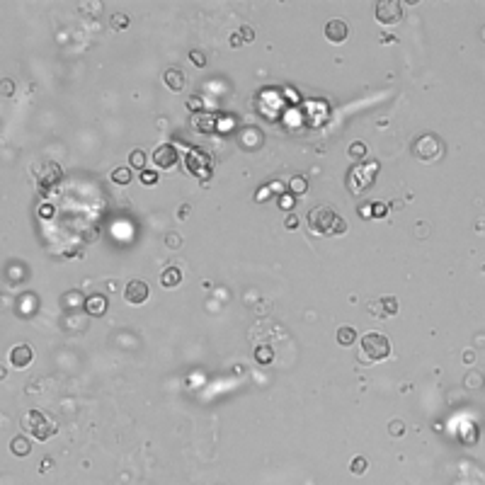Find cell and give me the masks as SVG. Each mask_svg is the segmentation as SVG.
I'll list each match as a JSON object with an SVG mask.
<instances>
[{
	"mask_svg": "<svg viewBox=\"0 0 485 485\" xmlns=\"http://www.w3.org/2000/svg\"><path fill=\"white\" fill-rule=\"evenodd\" d=\"M112 27H114V29H126V27H129V17H126L124 12L112 15Z\"/></svg>",
	"mask_w": 485,
	"mask_h": 485,
	"instance_id": "cell-22",
	"label": "cell"
},
{
	"mask_svg": "<svg viewBox=\"0 0 485 485\" xmlns=\"http://www.w3.org/2000/svg\"><path fill=\"white\" fill-rule=\"evenodd\" d=\"M240 36H243V41H253V39H255V29H250V27L245 24V27L240 29Z\"/></svg>",
	"mask_w": 485,
	"mask_h": 485,
	"instance_id": "cell-28",
	"label": "cell"
},
{
	"mask_svg": "<svg viewBox=\"0 0 485 485\" xmlns=\"http://www.w3.org/2000/svg\"><path fill=\"white\" fill-rule=\"evenodd\" d=\"M391 432H393V434H396V437H398V434H403V422H398V420H396V422L391 424Z\"/></svg>",
	"mask_w": 485,
	"mask_h": 485,
	"instance_id": "cell-31",
	"label": "cell"
},
{
	"mask_svg": "<svg viewBox=\"0 0 485 485\" xmlns=\"http://www.w3.org/2000/svg\"><path fill=\"white\" fill-rule=\"evenodd\" d=\"M22 427L29 432V434L34 437V439H39V442H44V439H48L51 434H56V422H51L46 415L41 410H29L27 415L22 417Z\"/></svg>",
	"mask_w": 485,
	"mask_h": 485,
	"instance_id": "cell-2",
	"label": "cell"
},
{
	"mask_svg": "<svg viewBox=\"0 0 485 485\" xmlns=\"http://www.w3.org/2000/svg\"><path fill=\"white\" fill-rule=\"evenodd\" d=\"M308 226L315 235H342L347 230L345 218L327 204H318L308 211Z\"/></svg>",
	"mask_w": 485,
	"mask_h": 485,
	"instance_id": "cell-1",
	"label": "cell"
},
{
	"mask_svg": "<svg viewBox=\"0 0 485 485\" xmlns=\"http://www.w3.org/2000/svg\"><path fill=\"white\" fill-rule=\"evenodd\" d=\"M412 153L417 160H424V163H432L437 158L444 153V143L437 138L434 133H422L417 136V141L412 143Z\"/></svg>",
	"mask_w": 485,
	"mask_h": 485,
	"instance_id": "cell-4",
	"label": "cell"
},
{
	"mask_svg": "<svg viewBox=\"0 0 485 485\" xmlns=\"http://www.w3.org/2000/svg\"><path fill=\"white\" fill-rule=\"evenodd\" d=\"M308 192V180H306V175H291L289 180V194H294V197H301V194Z\"/></svg>",
	"mask_w": 485,
	"mask_h": 485,
	"instance_id": "cell-15",
	"label": "cell"
},
{
	"mask_svg": "<svg viewBox=\"0 0 485 485\" xmlns=\"http://www.w3.org/2000/svg\"><path fill=\"white\" fill-rule=\"evenodd\" d=\"M211 165H214V160H211V156L206 153L204 148H194V151L187 153V170L194 172V175H199V177L209 175Z\"/></svg>",
	"mask_w": 485,
	"mask_h": 485,
	"instance_id": "cell-6",
	"label": "cell"
},
{
	"mask_svg": "<svg viewBox=\"0 0 485 485\" xmlns=\"http://www.w3.org/2000/svg\"><path fill=\"white\" fill-rule=\"evenodd\" d=\"M294 204H296V197L294 194H279V209H284V211H289V209H294Z\"/></svg>",
	"mask_w": 485,
	"mask_h": 485,
	"instance_id": "cell-21",
	"label": "cell"
},
{
	"mask_svg": "<svg viewBox=\"0 0 485 485\" xmlns=\"http://www.w3.org/2000/svg\"><path fill=\"white\" fill-rule=\"evenodd\" d=\"M325 36L327 41H332V44H342L350 36V27H347L345 20H330L325 24Z\"/></svg>",
	"mask_w": 485,
	"mask_h": 485,
	"instance_id": "cell-10",
	"label": "cell"
},
{
	"mask_svg": "<svg viewBox=\"0 0 485 485\" xmlns=\"http://www.w3.org/2000/svg\"><path fill=\"white\" fill-rule=\"evenodd\" d=\"M129 165L131 168H136V170H146V156H143V151H131L129 153Z\"/></svg>",
	"mask_w": 485,
	"mask_h": 485,
	"instance_id": "cell-18",
	"label": "cell"
},
{
	"mask_svg": "<svg viewBox=\"0 0 485 485\" xmlns=\"http://www.w3.org/2000/svg\"><path fill=\"white\" fill-rule=\"evenodd\" d=\"M148 284L146 281H141V279H131L129 284H126V289H124V299H126V303H131V306H141V303L148 299Z\"/></svg>",
	"mask_w": 485,
	"mask_h": 485,
	"instance_id": "cell-8",
	"label": "cell"
},
{
	"mask_svg": "<svg viewBox=\"0 0 485 485\" xmlns=\"http://www.w3.org/2000/svg\"><path fill=\"white\" fill-rule=\"evenodd\" d=\"M184 73L180 71V68H168L165 71V85H168L170 90H175V92H180L182 87H184Z\"/></svg>",
	"mask_w": 485,
	"mask_h": 485,
	"instance_id": "cell-12",
	"label": "cell"
},
{
	"mask_svg": "<svg viewBox=\"0 0 485 485\" xmlns=\"http://www.w3.org/2000/svg\"><path fill=\"white\" fill-rule=\"evenodd\" d=\"M284 226H286V228H296V226H299V218H296V216H294V214H291V216H286V221H284Z\"/></svg>",
	"mask_w": 485,
	"mask_h": 485,
	"instance_id": "cell-30",
	"label": "cell"
},
{
	"mask_svg": "<svg viewBox=\"0 0 485 485\" xmlns=\"http://www.w3.org/2000/svg\"><path fill=\"white\" fill-rule=\"evenodd\" d=\"M182 281V272L177 269V267H168L163 274H160V284L165 286V289H172V286H177Z\"/></svg>",
	"mask_w": 485,
	"mask_h": 485,
	"instance_id": "cell-14",
	"label": "cell"
},
{
	"mask_svg": "<svg viewBox=\"0 0 485 485\" xmlns=\"http://www.w3.org/2000/svg\"><path fill=\"white\" fill-rule=\"evenodd\" d=\"M10 449L15 456H27L29 451H32V447H29V439L27 437H15L10 442Z\"/></svg>",
	"mask_w": 485,
	"mask_h": 485,
	"instance_id": "cell-16",
	"label": "cell"
},
{
	"mask_svg": "<svg viewBox=\"0 0 485 485\" xmlns=\"http://www.w3.org/2000/svg\"><path fill=\"white\" fill-rule=\"evenodd\" d=\"M189 61H192L194 66H199V68H204L206 66V59L202 51H189Z\"/></svg>",
	"mask_w": 485,
	"mask_h": 485,
	"instance_id": "cell-26",
	"label": "cell"
},
{
	"mask_svg": "<svg viewBox=\"0 0 485 485\" xmlns=\"http://www.w3.org/2000/svg\"><path fill=\"white\" fill-rule=\"evenodd\" d=\"M267 197H269V187H262V189H260V194H257V202H265Z\"/></svg>",
	"mask_w": 485,
	"mask_h": 485,
	"instance_id": "cell-33",
	"label": "cell"
},
{
	"mask_svg": "<svg viewBox=\"0 0 485 485\" xmlns=\"http://www.w3.org/2000/svg\"><path fill=\"white\" fill-rule=\"evenodd\" d=\"M85 311L90 315H102L105 311H107V299L105 296H90L87 301H85Z\"/></svg>",
	"mask_w": 485,
	"mask_h": 485,
	"instance_id": "cell-13",
	"label": "cell"
},
{
	"mask_svg": "<svg viewBox=\"0 0 485 485\" xmlns=\"http://www.w3.org/2000/svg\"><path fill=\"white\" fill-rule=\"evenodd\" d=\"M32 359H34V350H32L27 342H22V345H15V347L10 350V364H12V366H17V369L29 366Z\"/></svg>",
	"mask_w": 485,
	"mask_h": 485,
	"instance_id": "cell-9",
	"label": "cell"
},
{
	"mask_svg": "<svg viewBox=\"0 0 485 485\" xmlns=\"http://www.w3.org/2000/svg\"><path fill=\"white\" fill-rule=\"evenodd\" d=\"M354 340H357V330H354L352 325H342L337 330V342L342 345V347H350Z\"/></svg>",
	"mask_w": 485,
	"mask_h": 485,
	"instance_id": "cell-17",
	"label": "cell"
},
{
	"mask_svg": "<svg viewBox=\"0 0 485 485\" xmlns=\"http://www.w3.org/2000/svg\"><path fill=\"white\" fill-rule=\"evenodd\" d=\"M112 180L117 182V184H129V182H131V170H129V168H117L114 172H112Z\"/></svg>",
	"mask_w": 485,
	"mask_h": 485,
	"instance_id": "cell-20",
	"label": "cell"
},
{
	"mask_svg": "<svg viewBox=\"0 0 485 485\" xmlns=\"http://www.w3.org/2000/svg\"><path fill=\"white\" fill-rule=\"evenodd\" d=\"M369 308H371V313L378 315V318H386V315H396V313H398V303H396L393 296H388V299H378V301H374Z\"/></svg>",
	"mask_w": 485,
	"mask_h": 485,
	"instance_id": "cell-11",
	"label": "cell"
},
{
	"mask_svg": "<svg viewBox=\"0 0 485 485\" xmlns=\"http://www.w3.org/2000/svg\"><path fill=\"white\" fill-rule=\"evenodd\" d=\"M376 20L381 24H398L403 20V8L398 0H378L376 3Z\"/></svg>",
	"mask_w": 485,
	"mask_h": 485,
	"instance_id": "cell-5",
	"label": "cell"
},
{
	"mask_svg": "<svg viewBox=\"0 0 485 485\" xmlns=\"http://www.w3.org/2000/svg\"><path fill=\"white\" fill-rule=\"evenodd\" d=\"M359 214H362V218L374 216V211H371V206H359Z\"/></svg>",
	"mask_w": 485,
	"mask_h": 485,
	"instance_id": "cell-32",
	"label": "cell"
},
{
	"mask_svg": "<svg viewBox=\"0 0 485 485\" xmlns=\"http://www.w3.org/2000/svg\"><path fill=\"white\" fill-rule=\"evenodd\" d=\"M230 44H233V46H240V44H243V36H240V34H233V36H230Z\"/></svg>",
	"mask_w": 485,
	"mask_h": 485,
	"instance_id": "cell-34",
	"label": "cell"
},
{
	"mask_svg": "<svg viewBox=\"0 0 485 485\" xmlns=\"http://www.w3.org/2000/svg\"><path fill=\"white\" fill-rule=\"evenodd\" d=\"M141 182H143V184H156L158 172L156 170H141Z\"/></svg>",
	"mask_w": 485,
	"mask_h": 485,
	"instance_id": "cell-25",
	"label": "cell"
},
{
	"mask_svg": "<svg viewBox=\"0 0 485 485\" xmlns=\"http://www.w3.org/2000/svg\"><path fill=\"white\" fill-rule=\"evenodd\" d=\"M391 357V342L378 332H369L362 337V362H381Z\"/></svg>",
	"mask_w": 485,
	"mask_h": 485,
	"instance_id": "cell-3",
	"label": "cell"
},
{
	"mask_svg": "<svg viewBox=\"0 0 485 485\" xmlns=\"http://www.w3.org/2000/svg\"><path fill=\"white\" fill-rule=\"evenodd\" d=\"M371 211H374V216H376V218H383V216L388 214L386 204H374V206H371Z\"/></svg>",
	"mask_w": 485,
	"mask_h": 485,
	"instance_id": "cell-27",
	"label": "cell"
},
{
	"mask_svg": "<svg viewBox=\"0 0 485 485\" xmlns=\"http://www.w3.org/2000/svg\"><path fill=\"white\" fill-rule=\"evenodd\" d=\"M187 107H189V109H202V97L192 95V97H189V102H187Z\"/></svg>",
	"mask_w": 485,
	"mask_h": 485,
	"instance_id": "cell-29",
	"label": "cell"
},
{
	"mask_svg": "<svg viewBox=\"0 0 485 485\" xmlns=\"http://www.w3.org/2000/svg\"><path fill=\"white\" fill-rule=\"evenodd\" d=\"M255 359H257L260 364H269L272 359H274V352H272V347L262 345V347H257V352H255Z\"/></svg>",
	"mask_w": 485,
	"mask_h": 485,
	"instance_id": "cell-19",
	"label": "cell"
},
{
	"mask_svg": "<svg viewBox=\"0 0 485 485\" xmlns=\"http://www.w3.org/2000/svg\"><path fill=\"white\" fill-rule=\"evenodd\" d=\"M366 466H369V461L364 459V456H357V459L352 461V466H350V468H352V473H357V475H362V473L366 471Z\"/></svg>",
	"mask_w": 485,
	"mask_h": 485,
	"instance_id": "cell-23",
	"label": "cell"
},
{
	"mask_svg": "<svg viewBox=\"0 0 485 485\" xmlns=\"http://www.w3.org/2000/svg\"><path fill=\"white\" fill-rule=\"evenodd\" d=\"M153 163H156V168L160 170H170L175 168V163H177V158H180V153H177V148L172 143H163L158 146L156 151H153Z\"/></svg>",
	"mask_w": 485,
	"mask_h": 485,
	"instance_id": "cell-7",
	"label": "cell"
},
{
	"mask_svg": "<svg viewBox=\"0 0 485 485\" xmlns=\"http://www.w3.org/2000/svg\"><path fill=\"white\" fill-rule=\"evenodd\" d=\"M350 156L357 158V160H362V158L366 156V146H364V143H352L350 146Z\"/></svg>",
	"mask_w": 485,
	"mask_h": 485,
	"instance_id": "cell-24",
	"label": "cell"
}]
</instances>
